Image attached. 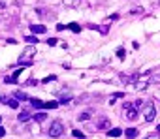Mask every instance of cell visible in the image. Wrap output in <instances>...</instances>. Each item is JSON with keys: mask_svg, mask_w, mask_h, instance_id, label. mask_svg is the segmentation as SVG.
<instances>
[{"mask_svg": "<svg viewBox=\"0 0 160 139\" xmlns=\"http://www.w3.org/2000/svg\"><path fill=\"white\" fill-rule=\"evenodd\" d=\"M143 104H145V102H143V100H138V102H136V107H138V109H139V107H143Z\"/></svg>", "mask_w": 160, "mask_h": 139, "instance_id": "obj_26", "label": "cell"}, {"mask_svg": "<svg viewBox=\"0 0 160 139\" xmlns=\"http://www.w3.org/2000/svg\"><path fill=\"white\" fill-rule=\"evenodd\" d=\"M141 109H143V118H145L147 122H153L154 117H157V109H154V105L151 104V102H145Z\"/></svg>", "mask_w": 160, "mask_h": 139, "instance_id": "obj_2", "label": "cell"}, {"mask_svg": "<svg viewBox=\"0 0 160 139\" xmlns=\"http://www.w3.org/2000/svg\"><path fill=\"white\" fill-rule=\"evenodd\" d=\"M72 133H74L75 137H83V132H79V130H74V132H72Z\"/></svg>", "mask_w": 160, "mask_h": 139, "instance_id": "obj_25", "label": "cell"}, {"mask_svg": "<svg viewBox=\"0 0 160 139\" xmlns=\"http://www.w3.org/2000/svg\"><path fill=\"white\" fill-rule=\"evenodd\" d=\"M107 30H109V28H107L106 25H104V26H100V32H102V34H107Z\"/></svg>", "mask_w": 160, "mask_h": 139, "instance_id": "obj_28", "label": "cell"}, {"mask_svg": "<svg viewBox=\"0 0 160 139\" xmlns=\"http://www.w3.org/2000/svg\"><path fill=\"white\" fill-rule=\"evenodd\" d=\"M32 118H34V120H38V122H43V120L47 118V113H43V111H38L36 115H32Z\"/></svg>", "mask_w": 160, "mask_h": 139, "instance_id": "obj_10", "label": "cell"}, {"mask_svg": "<svg viewBox=\"0 0 160 139\" xmlns=\"http://www.w3.org/2000/svg\"><path fill=\"white\" fill-rule=\"evenodd\" d=\"M30 104L36 107V109H42L43 107V102L42 100H38V98H30Z\"/></svg>", "mask_w": 160, "mask_h": 139, "instance_id": "obj_14", "label": "cell"}, {"mask_svg": "<svg viewBox=\"0 0 160 139\" xmlns=\"http://www.w3.org/2000/svg\"><path fill=\"white\" fill-rule=\"evenodd\" d=\"M126 139H136V137H138V130H136V128H126Z\"/></svg>", "mask_w": 160, "mask_h": 139, "instance_id": "obj_9", "label": "cell"}, {"mask_svg": "<svg viewBox=\"0 0 160 139\" xmlns=\"http://www.w3.org/2000/svg\"><path fill=\"white\" fill-rule=\"evenodd\" d=\"M0 102H2V100H0Z\"/></svg>", "mask_w": 160, "mask_h": 139, "instance_id": "obj_36", "label": "cell"}, {"mask_svg": "<svg viewBox=\"0 0 160 139\" xmlns=\"http://www.w3.org/2000/svg\"><path fill=\"white\" fill-rule=\"evenodd\" d=\"M55 79H57L55 75H47L45 79H42V83H51V81H55Z\"/></svg>", "mask_w": 160, "mask_h": 139, "instance_id": "obj_23", "label": "cell"}, {"mask_svg": "<svg viewBox=\"0 0 160 139\" xmlns=\"http://www.w3.org/2000/svg\"><path fill=\"white\" fill-rule=\"evenodd\" d=\"M0 120H2V117H0Z\"/></svg>", "mask_w": 160, "mask_h": 139, "instance_id": "obj_34", "label": "cell"}, {"mask_svg": "<svg viewBox=\"0 0 160 139\" xmlns=\"http://www.w3.org/2000/svg\"><path fill=\"white\" fill-rule=\"evenodd\" d=\"M26 85H30V86H34V85H38V79H36V81H34V79H30V81H29V83H26Z\"/></svg>", "mask_w": 160, "mask_h": 139, "instance_id": "obj_29", "label": "cell"}, {"mask_svg": "<svg viewBox=\"0 0 160 139\" xmlns=\"http://www.w3.org/2000/svg\"><path fill=\"white\" fill-rule=\"evenodd\" d=\"M57 38H51V39H47V45H49V47H55V45H57Z\"/></svg>", "mask_w": 160, "mask_h": 139, "instance_id": "obj_20", "label": "cell"}, {"mask_svg": "<svg viewBox=\"0 0 160 139\" xmlns=\"http://www.w3.org/2000/svg\"><path fill=\"white\" fill-rule=\"evenodd\" d=\"M117 57L121 58V60L125 58V49H122V47H119V49H117Z\"/></svg>", "mask_w": 160, "mask_h": 139, "instance_id": "obj_22", "label": "cell"}, {"mask_svg": "<svg viewBox=\"0 0 160 139\" xmlns=\"http://www.w3.org/2000/svg\"><path fill=\"white\" fill-rule=\"evenodd\" d=\"M153 81H154V83H160V75H154V77H153Z\"/></svg>", "mask_w": 160, "mask_h": 139, "instance_id": "obj_31", "label": "cell"}, {"mask_svg": "<svg viewBox=\"0 0 160 139\" xmlns=\"http://www.w3.org/2000/svg\"><path fill=\"white\" fill-rule=\"evenodd\" d=\"M2 102H4V104H8L11 109H17V107H19V102L17 100H2Z\"/></svg>", "mask_w": 160, "mask_h": 139, "instance_id": "obj_16", "label": "cell"}, {"mask_svg": "<svg viewBox=\"0 0 160 139\" xmlns=\"http://www.w3.org/2000/svg\"><path fill=\"white\" fill-rule=\"evenodd\" d=\"M70 100H72L70 96H62L61 102H58V105H68V104H70Z\"/></svg>", "mask_w": 160, "mask_h": 139, "instance_id": "obj_18", "label": "cell"}, {"mask_svg": "<svg viewBox=\"0 0 160 139\" xmlns=\"http://www.w3.org/2000/svg\"><path fill=\"white\" fill-rule=\"evenodd\" d=\"M107 128H109V120L106 117H100L96 122V130H107Z\"/></svg>", "mask_w": 160, "mask_h": 139, "instance_id": "obj_6", "label": "cell"}, {"mask_svg": "<svg viewBox=\"0 0 160 139\" xmlns=\"http://www.w3.org/2000/svg\"><path fill=\"white\" fill-rule=\"evenodd\" d=\"M30 30H32V34H45L47 32V28L43 25H30Z\"/></svg>", "mask_w": 160, "mask_h": 139, "instance_id": "obj_7", "label": "cell"}, {"mask_svg": "<svg viewBox=\"0 0 160 139\" xmlns=\"http://www.w3.org/2000/svg\"><path fill=\"white\" fill-rule=\"evenodd\" d=\"M34 55H36V47H26L23 51V55L19 57V66H32L34 64Z\"/></svg>", "mask_w": 160, "mask_h": 139, "instance_id": "obj_1", "label": "cell"}, {"mask_svg": "<svg viewBox=\"0 0 160 139\" xmlns=\"http://www.w3.org/2000/svg\"><path fill=\"white\" fill-rule=\"evenodd\" d=\"M132 13H143V8H134V10H132Z\"/></svg>", "mask_w": 160, "mask_h": 139, "instance_id": "obj_27", "label": "cell"}, {"mask_svg": "<svg viewBox=\"0 0 160 139\" xmlns=\"http://www.w3.org/2000/svg\"><path fill=\"white\" fill-rule=\"evenodd\" d=\"M158 8H160V2H158Z\"/></svg>", "mask_w": 160, "mask_h": 139, "instance_id": "obj_33", "label": "cell"}, {"mask_svg": "<svg viewBox=\"0 0 160 139\" xmlns=\"http://www.w3.org/2000/svg\"><path fill=\"white\" fill-rule=\"evenodd\" d=\"M157 130H158V132H160V126H158V128H157Z\"/></svg>", "mask_w": 160, "mask_h": 139, "instance_id": "obj_32", "label": "cell"}, {"mask_svg": "<svg viewBox=\"0 0 160 139\" xmlns=\"http://www.w3.org/2000/svg\"><path fill=\"white\" fill-rule=\"evenodd\" d=\"M62 4L66 8H77V6H81V0H62Z\"/></svg>", "mask_w": 160, "mask_h": 139, "instance_id": "obj_8", "label": "cell"}, {"mask_svg": "<svg viewBox=\"0 0 160 139\" xmlns=\"http://www.w3.org/2000/svg\"><path fill=\"white\" fill-rule=\"evenodd\" d=\"M4 136H6V130H4L2 126H0V137H4Z\"/></svg>", "mask_w": 160, "mask_h": 139, "instance_id": "obj_30", "label": "cell"}, {"mask_svg": "<svg viewBox=\"0 0 160 139\" xmlns=\"http://www.w3.org/2000/svg\"><path fill=\"white\" fill-rule=\"evenodd\" d=\"M107 136H109V137H121L122 136V130L121 128H113V130L107 132Z\"/></svg>", "mask_w": 160, "mask_h": 139, "instance_id": "obj_11", "label": "cell"}, {"mask_svg": "<svg viewBox=\"0 0 160 139\" xmlns=\"http://www.w3.org/2000/svg\"><path fill=\"white\" fill-rule=\"evenodd\" d=\"M66 28H70L72 32H75V34H77V32H81V26H79L77 23H70V25H66Z\"/></svg>", "mask_w": 160, "mask_h": 139, "instance_id": "obj_13", "label": "cell"}, {"mask_svg": "<svg viewBox=\"0 0 160 139\" xmlns=\"http://www.w3.org/2000/svg\"><path fill=\"white\" fill-rule=\"evenodd\" d=\"M119 77H121V81H122V83H126V85H134V83L138 81L139 73H134V75H126V73H121Z\"/></svg>", "mask_w": 160, "mask_h": 139, "instance_id": "obj_5", "label": "cell"}, {"mask_svg": "<svg viewBox=\"0 0 160 139\" xmlns=\"http://www.w3.org/2000/svg\"><path fill=\"white\" fill-rule=\"evenodd\" d=\"M30 117H32V115L29 113V111H23V113L19 115V120H21V122H26V120H29Z\"/></svg>", "mask_w": 160, "mask_h": 139, "instance_id": "obj_17", "label": "cell"}, {"mask_svg": "<svg viewBox=\"0 0 160 139\" xmlns=\"http://www.w3.org/2000/svg\"><path fill=\"white\" fill-rule=\"evenodd\" d=\"M90 118V113H81L79 115V120H89Z\"/></svg>", "mask_w": 160, "mask_h": 139, "instance_id": "obj_21", "label": "cell"}, {"mask_svg": "<svg viewBox=\"0 0 160 139\" xmlns=\"http://www.w3.org/2000/svg\"><path fill=\"white\" fill-rule=\"evenodd\" d=\"M13 96L17 98V100H21V102H23V100H30V98L26 96V94L23 92V90H15V92H13Z\"/></svg>", "mask_w": 160, "mask_h": 139, "instance_id": "obj_12", "label": "cell"}, {"mask_svg": "<svg viewBox=\"0 0 160 139\" xmlns=\"http://www.w3.org/2000/svg\"><path fill=\"white\" fill-rule=\"evenodd\" d=\"M43 107H45V109H55V107H58V102H55V100L43 102Z\"/></svg>", "mask_w": 160, "mask_h": 139, "instance_id": "obj_15", "label": "cell"}, {"mask_svg": "<svg viewBox=\"0 0 160 139\" xmlns=\"http://www.w3.org/2000/svg\"><path fill=\"white\" fill-rule=\"evenodd\" d=\"M122 109H125V117L128 118V120H136V118H138V107L136 105H132V104H125V107H122Z\"/></svg>", "mask_w": 160, "mask_h": 139, "instance_id": "obj_4", "label": "cell"}, {"mask_svg": "<svg viewBox=\"0 0 160 139\" xmlns=\"http://www.w3.org/2000/svg\"><path fill=\"white\" fill-rule=\"evenodd\" d=\"M26 41H29V43H38V38H36V36H26Z\"/></svg>", "mask_w": 160, "mask_h": 139, "instance_id": "obj_19", "label": "cell"}, {"mask_svg": "<svg viewBox=\"0 0 160 139\" xmlns=\"http://www.w3.org/2000/svg\"><path fill=\"white\" fill-rule=\"evenodd\" d=\"M64 132V126L61 120H53L49 126V130H47V133H49V137H61Z\"/></svg>", "mask_w": 160, "mask_h": 139, "instance_id": "obj_3", "label": "cell"}, {"mask_svg": "<svg viewBox=\"0 0 160 139\" xmlns=\"http://www.w3.org/2000/svg\"><path fill=\"white\" fill-rule=\"evenodd\" d=\"M145 139H160V136H158V133H149Z\"/></svg>", "mask_w": 160, "mask_h": 139, "instance_id": "obj_24", "label": "cell"}, {"mask_svg": "<svg viewBox=\"0 0 160 139\" xmlns=\"http://www.w3.org/2000/svg\"><path fill=\"white\" fill-rule=\"evenodd\" d=\"M79 139H83V137H79Z\"/></svg>", "mask_w": 160, "mask_h": 139, "instance_id": "obj_35", "label": "cell"}]
</instances>
